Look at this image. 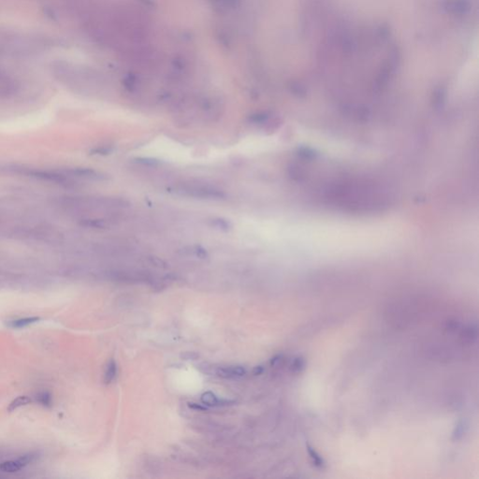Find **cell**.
<instances>
[{"label":"cell","mask_w":479,"mask_h":479,"mask_svg":"<svg viewBox=\"0 0 479 479\" xmlns=\"http://www.w3.org/2000/svg\"><path fill=\"white\" fill-rule=\"evenodd\" d=\"M201 402L205 405H208V406H221V405H227L229 404L228 401L220 400L212 392H210V391L202 394Z\"/></svg>","instance_id":"5"},{"label":"cell","mask_w":479,"mask_h":479,"mask_svg":"<svg viewBox=\"0 0 479 479\" xmlns=\"http://www.w3.org/2000/svg\"><path fill=\"white\" fill-rule=\"evenodd\" d=\"M32 403V400L31 398L28 397V396H19V397L15 398L14 401L9 404V407H8V411L9 412H14V411L20 408V407H23V406H26V405H28L29 404Z\"/></svg>","instance_id":"8"},{"label":"cell","mask_w":479,"mask_h":479,"mask_svg":"<svg viewBox=\"0 0 479 479\" xmlns=\"http://www.w3.org/2000/svg\"><path fill=\"white\" fill-rule=\"evenodd\" d=\"M183 356H184V358H185V360H195V358H197L199 356H198L197 354L193 353V352H192V353H190V352H186V353H185V354L183 355Z\"/></svg>","instance_id":"10"},{"label":"cell","mask_w":479,"mask_h":479,"mask_svg":"<svg viewBox=\"0 0 479 479\" xmlns=\"http://www.w3.org/2000/svg\"><path fill=\"white\" fill-rule=\"evenodd\" d=\"M41 320V317L39 316H28V317H23V318H18L8 322V326L12 329H24L27 328L30 325H33L35 323Z\"/></svg>","instance_id":"4"},{"label":"cell","mask_w":479,"mask_h":479,"mask_svg":"<svg viewBox=\"0 0 479 479\" xmlns=\"http://www.w3.org/2000/svg\"><path fill=\"white\" fill-rule=\"evenodd\" d=\"M308 451L309 454H310V457H311V459H313V461H314V463H315V465L317 466V467H322V466L324 465V462H323V459H321V457H320L312 447L308 446Z\"/></svg>","instance_id":"9"},{"label":"cell","mask_w":479,"mask_h":479,"mask_svg":"<svg viewBox=\"0 0 479 479\" xmlns=\"http://www.w3.org/2000/svg\"><path fill=\"white\" fill-rule=\"evenodd\" d=\"M117 375V364L113 360H110V362L107 364L106 369L104 372V383L110 384L116 377Z\"/></svg>","instance_id":"6"},{"label":"cell","mask_w":479,"mask_h":479,"mask_svg":"<svg viewBox=\"0 0 479 479\" xmlns=\"http://www.w3.org/2000/svg\"><path fill=\"white\" fill-rule=\"evenodd\" d=\"M215 374L223 378H237L244 377L247 374V371L241 366H226L217 368Z\"/></svg>","instance_id":"3"},{"label":"cell","mask_w":479,"mask_h":479,"mask_svg":"<svg viewBox=\"0 0 479 479\" xmlns=\"http://www.w3.org/2000/svg\"><path fill=\"white\" fill-rule=\"evenodd\" d=\"M189 406H190L191 408H193V409H198V410L199 411L206 410L205 407H203V406H201V405H199V404H189Z\"/></svg>","instance_id":"11"},{"label":"cell","mask_w":479,"mask_h":479,"mask_svg":"<svg viewBox=\"0 0 479 479\" xmlns=\"http://www.w3.org/2000/svg\"><path fill=\"white\" fill-rule=\"evenodd\" d=\"M35 399H36L37 403H39L44 407H52L53 406V396L49 391L43 390V391L38 392L35 396Z\"/></svg>","instance_id":"7"},{"label":"cell","mask_w":479,"mask_h":479,"mask_svg":"<svg viewBox=\"0 0 479 479\" xmlns=\"http://www.w3.org/2000/svg\"><path fill=\"white\" fill-rule=\"evenodd\" d=\"M173 190L178 195L206 200H223L226 199V192L219 186L212 185L200 180H186L178 182L173 186Z\"/></svg>","instance_id":"1"},{"label":"cell","mask_w":479,"mask_h":479,"mask_svg":"<svg viewBox=\"0 0 479 479\" xmlns=\"http://www.w3.org/2000/svg\"><path fill=\"white\" fill-rule=\"evenodd\" d=\"M35 456L33 454H27L22 456L16 460H8L0 464V471L4 472H19L25 466L33 462Z\"/></svg>","instance_id":"2"}]
</instances>
